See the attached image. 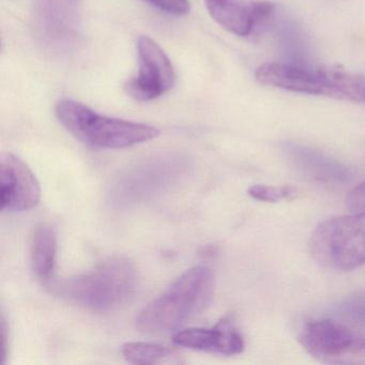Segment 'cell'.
<instances>
[{
  "mask_svg": "<svg viewBox=\"0 0 365 365\" xmlns=\"http://www.w3.org/2000/svg\"><path fill=\"white\" fill-rule=\"evenodd\" d=\"M136 269L127 258L104 260L84 274L48 281L54 296L85 309L110 312L127 302L136 287Z\"/></svg>",
  "mask_w": 365,
  "mask_h": 365,
  "instance_id": "1",
  "label": "cell"
},
{
  "mask_svg": "<svg viewBox=\"0 0 365 365\" xmlns=\"http://www.w3.org/2000/svg\"><path fill=\"white\" fill-rule=\"evenodd\" d=\"M213 294L212 271L206 266L194 267L140 312L136 328L148 333L175 330L202 313L212 300Z\"/></svg>",
  "mask_w": 365,
  "mask_h": 365,
  "instance_id": "2",
  "label": "cell"
},
{
  "mask_svg": "<svg viewBox=\"0 0 365 365\" xmlns=\"http://www.w3.org/2000/svg\"><path fill=\"white\" fill-rule=\"evenodd\" d=\"M255 78L264 86L292 93L324 96L356 103L365 102L364 76L346 70L271 63L260 66L256 70Z\"/></svg>",
  "mask_w": 365,
  "mask_h": 365,
  "instance_id": "3",
  "label": "cell"
},
{
  "mask_svg": "<svg viewBox=\"0 0 365 365\" xmlns=\"http://www.w3.org/2000/svg\"><path fill=\"white\" fill-rule=\"evenodd\" d=\"M56 116L72 135L97 148H128L160 135L153 125L104 116L74 100L59 101Z\"/></svg>",
  "mask_w": 365,
  "mask_h": 365,
  "instance_id": "4",
  "label": "cell"
},
{
  "mask_svg": "<svg viewBox=\"0 0 365 365\" xmlns=\"http://www.w3.org/2000/svg\"><path fill=\"white\" fill-rule=\"evenodd\" d=\"M314 258L337 270H352L365 264V215L332 217L314 230L311 239Z\"/></svg>",
  "mask_w": 365,
  "mask_h": 365,
  "instance_id": "5",
  "label": "cell"
},
{
  "mask_svg": "<svg viewBox=\"0 0 365 365\" xmlns=\"http://www.w3.org/2000/svg\"><path fill=\"white\" fill-rule=\"evenodd\" d=\"M187 170V161L180 157L160 155L147 159L117 179L110 191V200L125 207L150 200L170 189Z\"/></svg>",
  "mask_w": 365,
  "mask_h": 365,
  "instance_id": "6",
  "label": "cell"
},
{
  "mask_svg": "<svg viewBox=\"0 0 365 365\" xmlns=\"http://www.w3.org/2000/svg\"><path fill=\"white\" fill-rule=\"evenodd\" d=\"M299 341L303 349L319 362L365 365V336L339 322H309L301 330Z\"/></svg>",
  "mask_w": 365,
  "mask_h": 365,
  "instance_id": "7",
  "label": "cell"
},
{
  "mask_svg": "<svg viewBox=\"0 0 365 365\" xmlns=\"http://www.w3.org/2000/svg\"><path fill=\"white\" fill-rule=\"evenodd\" d=\"M138 73L128 81L125 93L136 101H153L174 86V67L161 46L147 36L138 39Z\"/></svg>",
  "mask_w": 365,
  "mask_h": 365,
  "instance_id": "8",
  "label": "cell"
},
{
  "mask_svg": "<svg viewBox=\"0 0 365 365\" xmlns=\"http://www.w3.org/2000/svg\"><path fill=\"white\" fill-rule=\"evenodd\" d=\"M1 209L23 212L36 208L41 200V187L33 170L12 153L0 158Z\"/></svg>",
  "mask_w": 365,
  "mask_h": 365,
  "instance_id": "9",
  "label": "cell"
},
{
  "mask_svg": "<svg viewBox=\"0 0 365 365\" xmlns=\"http://www.w3.org/2000/svg\"><path fill=\"white\" fill-rule=\"evenodd\" d=\"M175 345L222 356H236L245 350V339L232 318L225 317L212 328H190L173 337Z\"/></svg>",
  "mask_w": 365,
  "mask_h": 365,
  "instance_id": "10",
  "label": "cell"
},
{
  "mask_svg": "<svg viewBox=\"0 0 365 365\" xmlns=\"http://www.w3.org/2000/svg\"><path fill=\"white\" fill-rule=\"evenodd\" d=\"M213 20L226 31L239 37L254 33V16L251 1L245 0H205Z\"/></svg>",
  "mask_w": 365,
  "mask_h": 365,
  "instance_id": "11",
  "label": "cell"
},
{
  "mask_svg": "<svg viewBox=\"0 0 365 365\" xmlns=\"http://www.w3.org/2000/svg\"><path fill=\"white\" fill-rule=\"evenodd\" d=\"M284 149L297 166L315 178L344 180L349 176L346 166L319 151L294 143H287Z\"/></svg>",
  "mask_w": 365,
  "mask_h": 365,
  "instance_id": "12",
  "label": "cell"
},
{
  "mask_svg": "<svg viewBox=\"0 0 365 365\" xmlns=\"http://www.w3.org/2000/svg\"><path fill=\"white\" fill-rule=\"evenodd\" d=\"M57 240L54 230L40 224L34 230L31 243L33 269L41 281H51L56 264Z\"/></svg>",
  "mask_w": 365,
  "mask_h": 365,
  "instance_id": "13",
  "label": "cell"
},
{
  "mask_svg": "<svg viewBox=\"0 0 365 365\" xmlns=\"http://www.w3.org/2000/svg\"><path fill=\"white\" fill-rule=\"evenodd\" d=\"M123 356L133 364H181V354L175 349L159 344L127 343L123 346Z\"/></svg>",
  "mask_w": 365,
  "mask_h": 365,
  "instance_id": "14",
  "label": "cell"
},
{
  "mask_svg": "<svg viewBox=\"0 0 365 365\" xmlns=\"http://www.w3.org/2000/svg\"><path fill=\"white\" fill-rule=\"evenodd\" d=\"M336 312L344 319L365 326V290L354 292L344 299Z\"/></svg>",
  "mask_w": 365,
  "mask_h": 365,
  "instance_id": "15",
  "label": "cell"
},
{
  "mask_svg": "<svg viewBox=\"0 0 365 365\" xmlns=\"http://www.w3.org/2000/svg\"><path fill=\"white\" fill-rule=\"evenodd\" d=\"M247 193L254 200L259 202H277L279 200H288L296 194V189L292 185L272 187V185H252Z\"/></svg>",
  "mask_w": 365,
  "mask_h": 365,
  "instance_id": "16",
  "label": "cell"
},
{
  "mask_svg": "<svg viewBox=\"0 0 365 365\" xmlns=\"http://www.w3.org/2000/svg\"><path fill=\"white\" fill-rule=\"evenodd\" d=\"M254 16V33L266 29L275 16V5L267 0H253L251 1Z\"/></svg>",
  "mask_w": 365,
  "mask_h": 365,
  "instance_id": "17",
  "label": "cell"
},
{
  "mask_svg": "<svg viewBox=\"0 0 365 365\" xmlns=\"http://www.w3.org/2000/svg\"><path fill=\"white\" fill-rule=\"evenodd\" d=\"M161 11L174 16H185L190 12L189 0H145Z\"/></svg>",
  "mask_w": 365,
  "mask_h": 365,
  "instance_id": "18",
  "label": "cell"
},
{
  "mask_svg": "<svg viewBox=\"0 0 365 365\" xmlns=\"http://www.w3.org/2000/svg\"><path fill=\"white\" fill-rule=\"evenodd\" d=\"M346 205L354 213L365 215V182L356 185L348 193Z\"/></svg>",
  "mask_w": 365,
  "mask_h": 365,
  "instance_id": "19",
  "label": "cell"
}]
</instances>
